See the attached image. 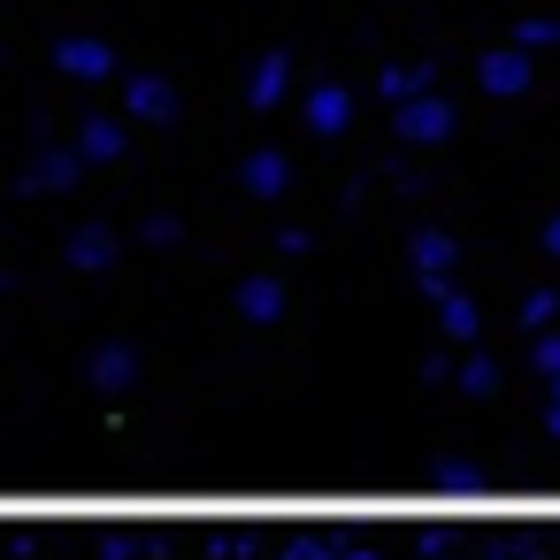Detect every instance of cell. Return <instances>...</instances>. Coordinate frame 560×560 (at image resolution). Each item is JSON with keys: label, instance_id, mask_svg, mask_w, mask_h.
Masks as SVG:
<instances>
[{"label": "cell", "instance_id": "1", "mask_svg": "<svg viewBox=\"0 0 560 560\" xmlns=\"http://www.w3.org/2000/svg\"><path fill=\"white\" fill-rule=\"evenodd\" d=\"M55 70L78 78V85H108L116 78V47L101 32H78V39H55Z\"/></svg>", "mask_w": 560, "mask_h": 560}, {"label": "cell", "instance_id": "2", "mask_svg": "<svg viewBox=\"0 0 560 560\" xmlns=\"http://www.w3.org/2000/svg\"><path fill=\"white\" fill-rule=\"evenodd\" d=\"M392 124H399V139H407V147H438V139L453 131V101H445V93H422V101L392 108Z\"/></svg>", "mask_w": 560, "mask_h": 560}, {"label": "cell", "instance_id": "3", "mask_svg": "<svg viewBox=\"0 0 560 560\" xmlns=\"http://www.w3.org/2000/svg\"><path fill=\"white\" fill-rule=\"evenodd\" d=\"M529 62H537V55H522V47H491V55L476 62V85H483L491 101H514V93H529Z\"/></svg>", "mask_w": 560, "mask_h": 560}, {"label": "cell", "instance_id": "4", "mask_svg": "<svg viewBox=\"0 0 560 560\" xmlns=\"http://www.w3.org/2000/svg\"><path fill=\"white\" fill-rule=\"evenodd\" d=\"M407 254H415L422 292H430V300H445V292H453V238H445V231H415V246H407Z\"/></svg>", "mask_w": 560, "mask_h": 560}, {"label": "cell", "instance_id": "5", "mask_svg": "<svg viewBox=\"0 0 560 560\" xmlns=\"http://www.w3.org/2000/svg\"><path fill=\"white\" fill-rule=\"evenodd\" d=\"M78 170H85V147H78V139H70V147H39V162L24 170V185H32V192H70Z\"/></svg>", "mask_w": 560, "mask_h": 560}, {"label": "cell", "instance_id": "6", "mask_svg": "<svg viewBox=\"0 0 560 560\" xmlns=\"http://www.w3.org/2000/svg\"><path fill=\"white\" fill-rule=\"evenodd\" d=\"M422 93H438V62H392V70L376 78V101H384V108H407V101H422Z\"/></svg>", "mask_w": 560, "mask_h": 560}, {"label": "cell", "instance_id": "7", "mask_svg": "<svg viewBox=\"0 0 560 560\" xmlns=\"http://www.w3.org/2000/svg\"><path fill=\"white\" fill-rule=\"evenodd\" d=\"M346 124H353V93H346V85H330V78H323V85H307V131H315V139H338Z\"/></svg>", "mask_w": 560, "mask_h": 560}, {"label": "cell", "instance_id": "8", "mask_svg": "<svg viewBox=\"0 0 560 560\" xmlns=\"http://www.w3.org/2000/svg\"><path fill=\"white\" fill-rule=\"evenodd\" d=\"M124 116H139V124H170V116H177V93H170L162 78H124Z\"/></svg>", "mask_w": 560, "mask_h": 560}, {"label": "cell", "instance_id": "9", "mask_svg": "<svg viewBox=\"0 0 560 560\" xmlns=\"http://www.w3.org/2000/svg\"><path fill=\"white\" fill-rule=\"evenodd\" d=\"M238 177H246V192H254V200H277V192H284V185H292V162H284V154H277V147H254V154H246V170H238Z\"/></svg>", "mask_w": 560, "mask_h": 560}, {"label": "cell", "instance_id": "10", "mask_svg": "<svg viewBox=\"0 0 560 560\" xmlns=\"http://www.w3.org/2000/svg\"><path fill=\"white\" fill-rule=\"evenodd\" d=\"M85 376H93V392H124V384L139 376V353H131L124 338H108V346H101V353L85 361Z\"/></svg>", "mask_w": 560, "mask_h": 560}, {"label": "cell", "instance_id": "11", "mask_svg": "<svg viewBox=\"0 0 560 560\" xmlns=\"http://www.w3.org/2000/svg\"><path fill=\"white\" fill-rule=\"evenodd\" d=\"M284 93H292V55L277 47V55H261V62H254V85H246V101H254V108H277Z\"/></svg>", "mask_w": 560, "mask_h": 560}, {"label": "cell", "instance_id": "12", "mask_svg": "<svg viewBox=\"0 0 560 560\" xmlns=\"http://www.w3.org/2000/svg\"><path fill=\"white\" fill-rule=\"evenodd\" d=\"M438 323H445V338H453V346H476V338H483V315H476V300H468L460 284L438 300Z\"/></svg>", "mask_w": 560, "mask_h": 560}, {"label": "cell", "instance_id": "13", "mask_svg": "<svg viewBox=\"0 0 560 560\" xmlns=\"http://www.w3.org/2000/svg\"><path fill=\"white\" fill-rule=\"evenodd\" d=\"M78 147H85V162H124V124L116 116H85L78 124Z\"/></svg>", "mask_w": 560, "mask_h": 560}, {"label": "cell", "instance_id": "14", "mask_svg": "<svg viewBox=\"0 0 560 560\" xmlns=\"http://www.w3.org/2000/svg\"><path fill=\"white\" fill-rule=\"evenodd\" d=\"M238 315H246V323H277V315H284V284H277V277H246V284H238Z\"/></svg>", "mask_w": 560, "mask_h": 560}, {"label": "cell", "instance_id": "15", "mask_svg": "<svg viewBox=\"0 0 560 560\" xmlns=\"http://www.w3.org/2000/svg\"><path fill=\"white\" fill-rule=\"evenodd\" d=\"M70 261H78V269H108V261H116V231H108V223H85V231L70 238Z\"/></svg>", "mask_w": 560, "mask_h": 560}, {"label": "cell", "instance_id": "16", "mask_svg": "<svg viewBox=\"0 0 560 560\" xmlns=\"http://www.w3.org/2000/svg\"><path fill=\"white\" fill-rule=\"evenodd\" d=\"M453 384H460V392H499V361H491V353H468V361L453 369Z\"/></svg>", "mask_w": 560, "mask_h": 560}, {"label": "cell", "instance_id": "17", "mask_svg": "<svg viewBox=\"0 0 560 560\" xmlns=\"http://www.w3.org/2000/svg\"><path fill=\"white\" fill-rule=\"evenodd\" d=\"M514 47H522V55H545V47H560V16H529V24H514Z\"/></svg>", "mask_w": 560, "mask_h": 560}, {"label": "cell", "instance_id": "18", "mask_svg": "<svg viewBox=\"0 0 560 560\" xmlns=\"http://www.w3.org/2000/svg\"><path fill=\"white\" fill-rule=\"evenodd\" d=\"M560 323V292H529L522 300V330H552Z\"/></svg>", "mask_w": 560, "mask_h": 560}, {"label": "cell", "instance_id": "19", "mask_svg": "<svg viewBox=\"0 0 560 560\" xmlns=\"http://www.w3.org/2000/svg\"><path fill=\"white\" fill-rule=\"evenodd\" d=\"M529 369H537L545 384H560V338H529Z\"/></svg>", "mask_w": 560, "mask_h": 560}, {"label": "cell", "instance_id": "20", "mask_svg": "<svg viewBox=\"0 0 560 560\" xmlns=\"http://www.w3.org/2000/svg\"><path fill=\"white\" fill-rule=\"evenodd\" d=\"M476 483H483V476H476L468 460H445V468H438V491H476Z\"/></svg>", "mask_w": 560, "mask_h": 560}, {"label": "cell", "instance_id": "21", "mask_svg": "<svg viewBox=\"0 0 560 560\" xmlns=\"http://www.w3.org/2000/svg\"><path fill=\"white\" fill-rule=\"evenodd\" d=\"M537 238H545V254L560 261V215H545V231H537Z\"/></svg>", "mask_w": 560, "mask_h": 560}, {"label": "cell", "instance_id": "22", "mask_svg": "<svg viewBox=\"0 0 560 560\" xmlns=\"http://www.w3.org/2000/svg\"><path fill=\"white\" fill-rule=\"evenodd\" d=\"M545 430H552V438H560V399H552V407H545Z\"/></svg>", "mask_w": 560, "mask_h": 560}]
</instances>
